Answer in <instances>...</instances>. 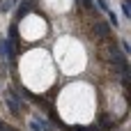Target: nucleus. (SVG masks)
Returning a JSON list of instances; mask_svg holds the SVG:
<instances>
[{
	"mask_svg": "<svg viewBox=\"0 0 131 131\" xmlns=\"http://www.w3.org/2000/svg\"><path fill=\"white\" fill-rule=\"evenodd\" d=\"M16 32H18V28H16V23H14V25H12V28H9V41H12V39H16V37H18V35H16Z\"/></svg>",
	"mask_w": 131,
	"mask_h": 131,
	"instance_id": "obj_5",
	"label": "nucleus"
},
{
	"mask_svg": "<svg viewBox=\"0 0 131 131\" xmlns=\"http://www.w3.org/2000/svg\"><path fill=\"white\" fill-rule=\"evenodd\" d=\"M71 131H92V129H83V127H74Z\"/></svg>",
	"mask_w": 131,
	"mask_h": 131,
	"instance_id": "obj_13",
	"label": "nucleus"
},
{
	"mask_svg": "<svg viewBox=\"0 0 131 131\" xmlns=\"http://www.w3.org/2000/svg\"><path fill=\"white\" fill-rule=\"evenodd\" d=\"M0 55H5L7 60H14V48H12V41L9 39H5V41H0Z\"/></svg>",
	"mask_w": 131,
	"mask_h": 131,
	"instance_id": "obj_1",
	"label": "nucleus"
},
{
	"mask_svg": "<svg viewBox=\"0 0 131 131\" xmlns=\"http://www.w3.org/2000/svg\"><path fill=\"white\" fill-rule=\"evenodd\" d=\"M30 9H32V2H30V0H25V2H23V5L18 7V12H16V14H18V18H21V16H25V14L30 12Z\"/></svg>",
	"mask_w": 131,
	"mask_h": 131,
	"instance_id": "obj_4",
	"label": "nucleus"
},
{
	"mask_svg": "<svg viewBox=\"0 0 131 131\" xmlns=\"http://www.w3.org/2000/svg\"><path fill=\"white\" fill-rule=\"evenodd\" d=\"M108 18H111V23H113V25H117V16H115L111 9H108Z\"/></svg>",
	"mask_w": 131,
	"mask_h": 131,
	"instance_id": "obj_9",
	"label": "nucleus"
},
{
	"mask_svg": "<svg viewBox=\"0 0 131 131\" xmlns=\"http://www.w3.org/2000/svg\"><path fill=\"white\" fill-rule=\"evenodd\" d=\"M122 48H124V55H127V53H131V48H129V44H127V41H122Z\"/></svg>",
	"mask_w": 131,
	"mask_h": 131,
	"instance_id": "obj_12",
	"label": "nucleus"
},
{
	"mask_svg": "<svg viewBox=\"0 0 131 131\" xmlns=\"http://www.w3.org/2000/svg\"><path fill=\"white\" fill-rule=\"evenodd\" d=\"M94 30H97V35H99V37H108V32H111V28H108L106 23H101V21H99V23H94Z\"/></svg>",
	"mask_w": 131,
	"mask_h": 131,
	"instance_id": "obj_3",
	"label": "nucleus"
},
{
	"mask_svg": "<svg viewBox=\"0 0 131 131\" xmlns=\"http://www.w3.org/2000/svg\"><path fill=\"white\" fill-rule=\"evenodd\" d=\"M78 2H81L85 9H94V2H92V0H78Z\"/></svg>",
	"mask_w": 131,
	"mask_h": 131,
	"instance_id": "obj_7",
	"label": "nucleus"
},
{
	"mask_svg": "<svg viewBox=\"0 0 131 131\" xmlns=\"http://www.w3.org/2000/svg\"><path fill=\"white\" fill-rule=\"evenodd\" d=\"M122 12H124V16H129V18H131V7H129V2H127V0L122 2Z\"/></svg>",
	"mask_w": 131,
	"mask_h": 131,
	"instance_id": "obj_6",
	"label": "nucleus"
},
{
	"mask_svg": "<svg viewBox=\"0 0 131 131\" xmlns=\"http://www.w3.org/2000/svg\"><path fill=\"white\" fill-rule=\"evenodd\" d=\"M14 2H16V0H5V2H2V12L12 9V5H14Z\"/></svg>",
	"mask_w": 131,
	"mask_h": 131,
	"instance_id": "obj_8",
	"label": "nucleus"
},
{
	"mask_svg": "<svg viewBox=\"0 0 131 131\" xmlns=\"http://www.w3.org/2000/svg\"><path fill=\"white\" fill-rule=\"evenodd\" d=\"M0 131H14L9 124H5V122H0Z\"/></svg>",
	"mask_w": 131,
	"mask_h": 131,
	"instance_id": "obj_11",
	"label": "nucleus"
},
{
	"mask_svg": "<svg viewBox=\"0 0 131 131\" xmlns=\"http://www.w3.org/2000/svg\"><path fill=\"white\" fill-rule=\"evenodd\" d=\"M32 131H51V127H48L44 120L37 117V120H32Z\"/></svg>",
	"mask_w": 131,
	"mask_h": 131,
	"instance_id": "obj_2",
	"label": "nucleus"
},
{
	"mask_svg": "<svg viewBox=\"0 0 131 131\" xmlns=\"http://www.w3.org/2000/svg\"><path fill=\"white\" fill-rule=\"evenodd\" d=\"M97 5H99L104 12H108V5H106V0H97Z\"/></svg>",
	"mask_w": 131,
	"mask_h": 131,
	"instance_id": "obj_10",
	"label": "nucleus"
}]
</instances>
